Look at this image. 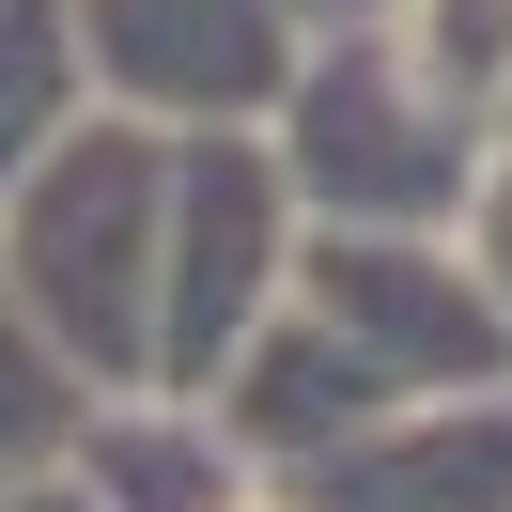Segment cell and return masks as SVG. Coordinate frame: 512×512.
<instances>
[{"label":"cell","mask_w":512,"mask_h":512,"mask_svg":"<svg viewBox=\"0 0 512 512\" xmlns=\"http://www.w3.org/2000/svg\"><path fill=\"white\" fill-rule=\"evenodd\" d=\"M63 466L94 481V512H249L264 497V466L233 450V419L202 388H94Z\"/></svg>","instance_id":"ba28073f"},{"label":"cell","mask_w":512,"mask_h":512,"mask_svg":"<svg viewBox=\"0 0 512 512\" xmlns=\"http://www.w3.org/2000/svg\"><path fill=\"white\" fill-rule=\"evenodd\" d=\"M78 404H94V388H78L32 326L0 311V497H16V481H47V466L78 450Z\"/></svg>","instance_id":"8fae6325"},{"label":"cell","mask_w":512,"mask_h":512,"mask_svg":"<svg viewBox=\"0 0 512 512\" xmlns=\"http://www.w3.org/2000/svg\"><path fill=\"white\" fill-rule=\"evenodd\" d=\"M342 16H388V0H295V32H342Z\"/></svg>","instance_id":"4fadbf2b"},{"label":"cell","mask_w":512,"mask_h":512,"mask_svg":"<svg viewBox=\"0 0 512 512\" xmlns=\"http://www.w3.org/2000/svg\"><path fill=\"white\" fill-rule=\"evenodd\" d=\"M295 295H311V311L342 326V342L373 357L404 404H435V388H512V311H497V280L466 264V233L311 218V249H295Z\"/></svg>","instance_id":"277c9868"},{"label":"cell","mask_w":512,"mask_h":512,"mask_svg":"<svg viewBox=\"0 0 512 512\" xmlns=\"http://www.w3.org/2000/svg\"><path fill=\"white\" fill-rule=\"evenodd\" d=\"M202 404L233 419V450H249L264 481H280V466H311L326 435H357V419H388V404H404V388H388L373 357H357L342 326L311 311V295H280V311H264L249 342H233V373L202 388Z\"/></svg>","instance_id":"52a82bcc"},{"label":"cell","mask_w":512,"mask_h":512,"mask_svg":"<svg viewBox=\"0 0 512 512\" xmlns=\"http://www.w3.org/2000/svg\"><path fill=\"white\" fill-rule=\"evenodd\" d=\"M156 249H171V125L78 109L0 187V311L78 388H156Z\"/></svg>","instance_id":"6da1fadb"},{"label":"cell","mask_w":512,"mask_h":512,"mask_svg":"<svg viewBox=\"0 0 512 512\" xmlns=\"http://www.w3.org/2000/svg\"><path fill=\"white\" fill-rule=\"evenodd\" d=\"M94 109V63H78V0H0V187L47 156V140Z\"/></svg>","instance_id":"9c48e42d"},{"label":"cell","mask_w":512,"mask_h":512,"mask_svg":"<svg viewBox=\"0 0 512 512\" xmlns=\"http://www.w3.org/2000/svg\"><path fill=\"white\" fill-rule=\"evenodd\" d=\"M264 140H280V171H295V202H311V218L450 233V218H466V187H481V140H497V125H466V109H450L435 78L388 47V16H342V32L295 47Z\"/></svg>","instance_id":"7a4b0ae2"},{"label":"cell","mask_w":512,"mask_h":512,"mask_svg":"<svg viewBox=\"0 0 512 512\" xmlns=\"http://www.w3.org/2000/svg\"><path fill=\"white\" fill-rule=\"evenodd\" d=\"M311 202L264 125H171V249H156V388H218L233 342L295 295Z\"/></svg>","instance_id":"3957f363"},{"label":"cell","mask_w":512,"mask_h":512,"mask_svg":"<svg viewBox=\"0 0 512 512\" xmlns=\"http://www.w3.org/2000/svg\"><path fill=\"white\" fill-rule=\"evenodd\" d=\"M388 47H404L466 125H512V0H388Z\"/></svg>","instance_id":"30bf717a"},{"label":"cell","mask_w":512,"mask_h":512,"mask_svg":"<svg viewBox=\"0 0 512 512\" xmlns=\"http://www.w3.org/2000/svg\"><path fill=\"white\" fill-rule=\"evenodd\" d=\"M450 233H466V264L497 280V311H512V125L481 140V187H466V218H450Z\"/></svg>","instance_id":"7c38bea8"},{"label":"cell","mask_w":512,"mask_h":512,"mask_svg":"<svg viewBox=\"0 0 512 512\" xmlns=\"http://www.w3.org/2000/svg\"><path fill=\"white\" fill-rule=\"evenodd\" d=\"M295 47H311L295 0H78L94 109H140V125H264Z\"/></svg>","instance_id":"5b68a950"},{"label":"cell","mask_w":512,"mask_h":512,"mask_svg":"<svg viewBox=\"0 0 512 512\" xmlns=\"http://www.w3.org/2000/svg\"><path fill=\"white\" fill-rule=\"evenodd\" d=\"M264 497L280 512H512V388L388 404L357 435H326L311 466H280Z\"/></svg>","instance_id":"8992f818"}]
</instances>
